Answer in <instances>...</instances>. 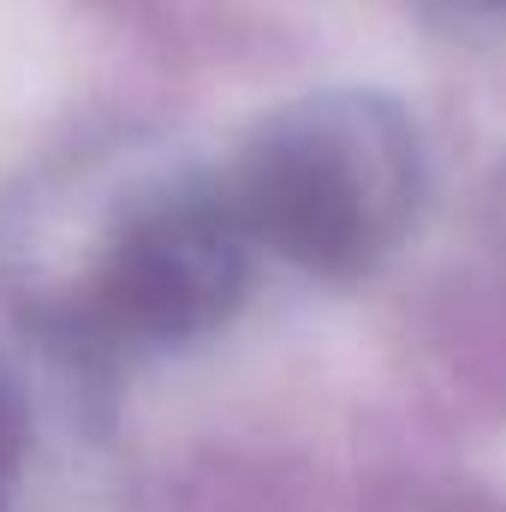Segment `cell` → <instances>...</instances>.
I'll return each mask as SVG.
<instances>
[{
	"instance_id": "obj_2",
	"label": "cell",
	"mask_w": 506,
	"mask_h": 512,
	"mask_svg": "<svg viewBox=\"0 0 506 512\" xmlns=\"http://www.w3.org/2000/svg\"><path fill=\"white\" fill-rule=\"evenodd\" d=\"M417 131L376 90H322L280 108L227 179L251 245L310 274L370 268L417 209Z\"/></svg>"
},
{
	"instance_id": "obj_1",
	"label": "cell",
	"mask_w": 506,
	"mask_h": 512,
	"mask_svg": "<svg viewBox=\"0 0 506 512\" xmlns=\"http://www.w3.org/2000/svg\"><path fill=\"white\" fill-rule=\"evenodd\" d=\"M245 245L227 185L137 161L54 167L0 209V280L72 358L203 340L245 292Z\"/></svg>"
},
{
	"instance_id": "obj_3",
	"label": "cell",
	"mask_w": 506,
	"mask_h": 512,
	"mask_svg": "<svg viewBox=\"0 0 506 512\" xmlns=\"http://www.w3.org/2000/svg\"><path fill=\"white\" fill-rule=\"evenodd\" d=\"M18 459H24V399L0 376V507H6V483L18 471Z\"/></svg>"
}]
</instances>
